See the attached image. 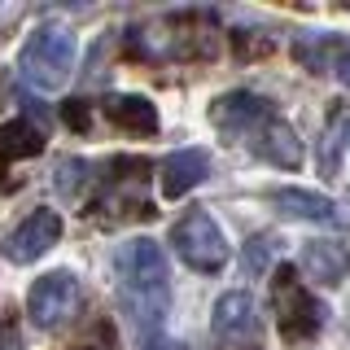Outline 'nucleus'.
<instances>
[{"instance_id":"nucleus-15","label":"nucleus","mask_w":350,"mask_h":350,"mask_svg":"<svg viewBox=\"0 0 350 350\" xmlns=\"http://www.w3.org/2000/svg\"><path fill=\"white\" fill-rule=\"evenodd\" d=\"M271 206H276V215L302 219V224H333L337 219V202H328L324 193H311V189H276Z\"/></svg>"},{"instance_id":"nucleus-21","label":"nucleus","mask_w":350,"mask_h":350,"mask_svg":"<svg viewBox=\"0 0 350 350\" xmlns=\"http://www.w3.org/2000/svg\"><path fill=\"white\" fill-rule=\"evenodd\" d=\"M83 171H88V162H79V158H66V162H57V171H53V184L70 197L75 189H79V180H83Z\"/></svg>"},{"instance_id":"nucleus-25","label":"nucleus","mask_w":350,"mask_h":350,"mask_svg":"<svg viewBox=\"0 0 350 350\" xmlns=\"http://www.w3.org/2000/svg\"><path fill=\"white\" fill-rule=\"evenodd\" d=\"M149 350H158V346H149Z\"/></svg>"},{"instance_id":"nucleus-7","label":"nucleus","mask_w":350,"mask_h":350,"mask_svg":"<svg viewBox=\"0 0 350 350\" xmlns=\"http://www.w3.org/2000/svg\"><path fill=\"white\" fill-rule=\"evenodd\" d=\"M114 271H118V289H162L167 284V254H162L158 241L131 237L114 250Z\"/></svg>"},{"instance_id":"nucleus-5","label":"nucleus","mask_w":350,"mask_h":350,"mask_svg":"<svg viewBox=\"0 0 350 350\" xmlns=\"http://www.w3.org/2000/svg\"><path fill=\"white\" fill-rule=\"evenodd\" d=\"M79 280H75V271H49V276H40L36 284H31L27 293V315L31 324L44 328V333H57V328H66L79 315Z\"/></svg>"},{"instance_id":"nucleus-6","label":"nucleus","mask_w":350,"mask_h":350,"mask_svg":"<svg viewBox=\"0 0 350 350\" xmlns=\"http://www.w3.org/2000/svg\"><path fill=\"white\" fill-rule=\"evenodd\" d=\"M171 245H175V254H180L184 262H189L193 271H219L228 262V241L224 232H219V224L206 211H193V215H184L180 224L171 228Z\"/></svg>"},{"instance_id":"nucleus-17","label":"nucleus","mask_w":350,"mask_h":350,"mask_svg":"<svg viewBox=\"0 0 350 350\" xmlns=\"http://www.w3.org/2000/svg\"><path fill=\"white\" fill-rule=\"evenodd\" d=\"M346 262H350V254H346V245H337V241H311V245L302 250V271L311 280H324V284H333L342 276Z\"/></svg>"},{"instance_id":"nucleus-4","label":"nucleus","mask_w":350,"mask_h":350,"mask_svg":"<svg viewBox=\"0 0 350 350\" xmlns=\"http://www.w3.org/2000/svg\"><path fill=\"white\" fill-rule=\"evenodd\" d=\"M271 311H276V328L289 346L311 342L324 328V315H328L324 302L298 280L293 267H276V276H271Z\"/></svg>"},{"instance_id":"nucleus-11","label":"nucleus","mask_w":350,"mask_h":350,"mask_svg":"<svg viewBox=\"0 0 350 350\" xmlns=\"http://www.w3.org/2000/svg\"><path fill=\"white\" fill-rule=\"evenodd\" d=\"M211 328L219 342H245L250 333L258 328V306L245 289H232L215 302V315H211Z\"/></svg>"},{"instance_id":"nucleus-24","label":"nucleus","mask_w":350,"mask_h":350,"mask_svg":"<svg viewBox=\"0 0 350 350\" xmlns=\"http://www.w3.org/2000/svg\"><path fill=\"white\" fill-rule=\"evenodd\" d=\"M333 75H337V79H342V83L350 88V44H346V49H342V57H337V66H333Z\"/></svg>"},{"instance_id":"nucleus-18","label":"nucleus","mask_w":350,"mask_h":350,"mask_svg":"<svg viewBox=\"0 0 350 350\" xmlns=\"http://www.w3.org/2000/svg\"><path fill=\"white\" fill-rule=\"evenodd\" d=\"M342 49H346V40H337V36H298V44H293V57H298L311 75H333Z\"/></svg>"},{"instance_id":"nucleus-8","label":"nucleus","mask_w":350,"mask_h":350,"mask_svg":"<svg viewBox=\"0 0 350 350\" xmlns=\"http://www.w3.org/2000/svg\"><path fill=\"white\" fill-rule=\"evenodd\" d=\"M62 232H66L62 215L49 211V206H40V211H31L14 232L5 237V258L9 262H36V258H44L53 245H57Z\"/></svg>"},{"instance_id":"nucleus-14","label":"nucleus","mask_w":350,"mask_h":350,"mask_svg":"<svg viewBox=\"0 0 350 350\" xmlns=\"http://www.w3.org/2000/svg\"><path fill=\"white\" fill-rule=\"evenodd\" d=\"M118 302H123L127 324L136 328L140 337H149L153 328L162 324L167 306H171V284H162V289H118Z\"/></svg>"},{"instance_id":"nucleus-9","label":"nucleus","mask_w":350,"mask_h":350,"mask_svg":"<svg viewBox=\"0 0 350 350\" xmlns=\"http://www.w3.org/2000/svg\"><path fill=\"white\" fill-rule=\"evenodd\" d=\"M267 118H271V109L254 92H224V96H215V105H211V123L224 131V136H254Z\"/></svg>"},{"instance_id":"nucleus-3","label":"nucleus","mask_w":350,"mask_h":350,"mask_svg":"<svg viewBox=\"0 0 350 350\" xmlns=\"http://www.w3.org/2000/svg\"><path fill=\"white\" fill-rule=\"evenodd\" d=\"M75 57H79V40H75L70 27H57V22H44L27 36L18 53V75L22 83H31L36 92H57V88L70 79Z\"/></svg>"},{"instance_id":"nucleus-2","label":"nucleus","mask_w":350,"mask_h":350,"mask_svg":"<svg viewBox=\"0 0 350 350\" xmlns=\"http://www.w3.org/2000/svg\"><path fill=\"white\" fill-rule=\"evenodd\" d=\"M158 171L149 158H114L109 167L96 175V197L88 202V219L101 224H118V219H149L153 206L145 197V175Z\"/></svg>"},{"instance_id":"nucleus-10","label":"nucleus","mask_w":350,"mask_h":350,"mask_svg":"<svg viewBox=\"0 0 350 350\" xmlns=\"http://www.w3.org/2000/svg\"><path fill=\"white\" fill-rule=\"evenodd\" d=\"M206 175H211V153L206 149H175L158 167V189H162L167 202H175V197L193 193Z\"/></svg>"},{"instance_id":"nucleus-20","label":"nucleus","mask_w":350,"mask_h":350,"mask_svg":"<svg viewBox=\"0 0 350 350\" xmlns=\"http://www.w3.org/2000/svg\"><path fill=\"white\" fill-rule=\"evenodd\" d=\"M346 127H350V118H342V123H337V131L333 127H328L324 131V145H320V171L324 175H333L337 171V162H342V145H346Z\"/></svg>"},{"instance_id":"nucleus-22","label":"nucleus","mask_w":350,"mask_h":350,"mask_svg":"<svg viewBox=\"0 0 350 350\" xmlns=\"http://www.w3.org/2000/svg\"><path fill=\"white\" fill-rule=\"evenodd\" d=\"M0 350H22V328L14 315H0Z\"/></svg>"},{"instance_id":"nucleus-19","label":"nucleus","mask_w":350,"mask_h":350,"mask_svg":"<svg viewBox=\"0 0 350 350\" xmlns=\"http://www.w3.org/2000/svg\"><path fill=\"white\" fill-rule=\"evenodd\" d=\"M280 245H284V241H280L276 232H258V237H250L245 245H241V262H245L250 276H262V271H267L271 262H276Z\"/></svg>"},{"instance_id":"nucleus-12","label":"nucleus","mask_w":350,"mask_h":350,"mask_svg":"<svg viewBox=\"0 0 350 350\" xmlns=\"http://www.w3.org/2000/svg\"><path fill=\"white\" fill-rule=\"evenodd\" d=\"M254 153H258V158H267L271 167H284V171H298L302 167V140H298V131L284 123V118H276V114L254 131Z\"/></svg>"},{"instance_id":"nucleus-23","label":"nucleus","mask_w":350,"mask_h":350,"mask_svg":"<svg viewBox=\"0 0 350 350\" xmlns=\"http://www.w3.org/2000/svg\"><path fill=\"white\" fill-rule=\"evenodd\" d=\"M62 118H66L70 127L83 131V127H88V105H83V101H66V105H62Z\"/></svg>"},{"instance_id":"nucleus-13","label":"nucleus","mask_w":350,"mask_h":350,"mask_svg":"<svg viewBox=\"0 0 350 350\" xmlns=\"http://www.w3.org/2000/svg\"><path fill=\"white\" fill-rule=\"evenodd\" d=\"M105 118L131 136H158V105L140 92H114L105 101Z\"/></svg>"},{"instance_id":"nucleus-1","label":"nucleus","mask_w":350,"mask_h":350,"mask_svg":"<svg viewBox=\"0 0 350 350\" xmlns=\"http://www.w3.org/2000/svg\"><path fill=\"white\" fill-rule=\"evenodd\" d=\"M131 53L149 62H211L219 31L211 14H167L145 31H131Z\"/></svg>"},{"instance_id":"nucleus-16","label":"nucleus","mask_w":350,"mask_h":350,"mask_svg":"<svg viewBox=\"0 0 350 350\" xmlns=\"http://www.w3.org/2000/svg\"><path fill=\"white\" fill-rule=\"evenodd\" d=\"M44 153V131L31 127L27 118L0 123V167L5 162H22V158H40Z\"/></svg>"}]
</instances>
